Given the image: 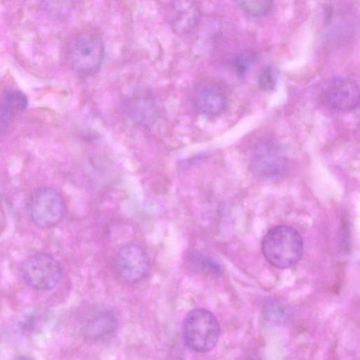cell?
Returning <instances> with one entry per match:
<instances>
[{
    "label": "cell",
    "instance_id": "1",
    "mask_svg": "<svg viewBox=\"0 0 360 360\" xmlns=\"http://www.w3.org/2000/svg\"><path fill=\"white\" fill-rule=\"evenodd\" d=\"M262 250L272 266L286 269L296 264L303 252V240L300 233L288 225L271 229L264 236Z\"/></svg>",
    "mask_w": 360,
    "mask_h": 360
},
{
    "label": "cell",
    "instance_id": "2",
    "mask_svg": "<svg viewBox=\"0 0 360 360\" xmlns=\"http://www.w3.org/2000/svg\"><path fill=\"white\" fill-rule=\"evenodd\" d=\"M104 56L102 37L91 30L75 35L68 44L65 55L68 67L83 76L96 74L102 65Z\"/></svg>",
    "mask_w": 360,
    "mask_h": 360
},
{
    "label": "cell",
    "instance_id": "3",
    "mask_svg": "<svg viewBox=\"0 0 360 360\" xmlns=\"http://www.w3.org/2000/svg\"><path fill=\"white\" fill-rule=\"evenodd\" d=\"M220 328L215 316L210 311L198 308L186 316L182 328L185 344L192 350L204 353L216 345Z\"/></svg>",
    "mask_w": 360,
    "mask_h": 360
},
{
    "label": "cell",
    "instance_id": "4",
    "mask_svg": "<svg viewBox=\"0 0 360 360\" xmlns=\"http://www.w3.org/2000/svg\"><path fill=\"white\" fill-rule=\"evenodd\" d=\"M27 210L30 219L39 228L49 229L59 224L65 213V202L56 189L40 187L30 195Z\"/></svg>",
    "mask_w": 360,
    "mask_h": 360
},
{
    "label": "cell",
    "instance_id": "5",
    "mask_svg": "<svg viewBox=\"0 0 360 360\" xmlns=\"http://www.w3.org/2000/svg\"><path fill=\"white\" fill-rule=\"evenodd\" d=\"M20 274L24 281L32 289L48 291L59 283L63 269L54 257L48 253L39 252L23 261Z\"/></svg>",
    "mask_w": 360,
    "mask_h": 360
},
{
    "label": "cell",
    "instance_id": "6",
    "mask_svg": "<svg viewBox=\"0 0 360 360\" xmlns=\"http://www.w3.org/2000/svg\"><path fill=\"white\" fill-rule=\"evenodd\" d=\"M250 166L257 176L275 179L285 173L288 159L284 150L278 143L266 141L254 147L250 155Z\"/></svg>",
    "mask_w": 360,
    "mask_h": 360
},
{
    "label": "cell",
    "instance_id": "7",
    "mask_svg": "<svg viewBox=\"0 0 360 360\" xmlns=\"http://www.w3.org/2000/svg\"><path fill=\"white\" fill-rule=\"evenodd\" d=\"M150 258L139 245L127 243L118 248L112 259V268L122 281L136 283L148 273Z\"/></svg>",
    "mask_w": 360,
    "mask_h": 360
},
{
    "label": "cell",
    "instance_id": "8",
    "mask_svg": "<svg viewBox=\"0 0 360 360\" xmlns=\"http://www.w3.org/2000/svg\"><path fill=\"white\" fill-rule=\"evenodd\" d=\"M191 102L198 113L207 117H215L225 110L227 98L218 82L205 78L194 84L191 91Z\"/></svg>",
    "mask_w": 360,
    "mask_h": 360
},
{
    "label": "cell",
    "instance_id": "9",
    "mask_svg": "<svg viewBox=\"0 0 360 360\" xmlns=\"http://www.w3.org/2000/svg\"><path fill=\"white\" fill-rule=\"evenodd\" d=\"M323 97L332 108L348 112L357 107L359 102V84L348 77H335L330 79L323 88Z\"/></svg>",
    "mask_w": 360,
    "mask_h": 360
},
{
    "label": "cell",
    "instance_id": "10",
    "mask_svg": "<svg viewBox=\"0 0 360 360\" xmlns=\"http://www.w3.org/2000/svg\"><path fill=\"white\" fill-rule=\"evenodd\" d=\"M164 17L172 30L184 36L191 32L200 21L199 4L193 1H172L163 7Z\"/></svg>",
    "mask_w": 360,
    "mask_h": 360
},
{
    "label": "cell",
    "instance_id": "11",
    "mask_svg": "<svg viewBox=\"0 0 360 360\" xmlns=\"http://www.w3.org/2000/svg\"><path fill=\"white\" fill-rule=\"evenodd\" d=\"M27 98L20 90L6 89L0 94V134L27 107Z\"/></svg>",
    "mask_w": 360,
    "mask_h": 360
},
{
    "label": "cell",
    "instance_id": "12",
    "mask_svg": "<svg viewBox=\"0 0 360 360\" xmlns=\"http://www.w3.org/2000/svg\"><path fill=\"white\" fill-rule=\"evenodd\" d=\"M117 319L108 309L90 311L84 320V332L91 339H101L111 335L116 330Z\"/></svg>",
    "mask_w": 360,
    "mask_h": 360
},
{
    "label": "cell",
    "instance_id": "13",
    "mask_svg": "<svg viewBox=\"0 0 360 360\" xmlns=\"http://www.w3.org/2000/svg\"><path fill=\"white\" fill-rule=\"evenodd\" d=\"M187 259L195 269L214 274L221 272V267L212 258L199 252L193 251L188 253Z\"/></svg>",
    "mask_w": 360,
    "mask_h": 360
},
{
    "label": "cell",
    "instance_id": "14",
    "mask_svg": "<svg viewBox=\"0 0 360 360\" xmlns=\"http://www.w3.org/2000/svg\"><path fill=\"white\" fill-rule=\"evenodd\" d=\"M256 58V53L252 51H241L233 58L231 62L233 68L240 77H245Z\"/></svg>",
    "mask_w": 360,
    "mask_h": 360
},
{
    "label": "cell",
    "instance_id": "15",
    "mask_svg": "<svg viewBox=\"0 0 360 360\" xmlns=\"http://www.w3.org/2000/svg\"><path fill=\"white\" fill-rule=\"evenodd\" d=\"M237 4L244 13L251 16L265 15L272 7V2L266 0L239 1Z\"/></svg>",
    "mask_w": 360,
    "mask_h": 360
},
{
    "label": "cell",
    "instance_id": "16",
    "mask_svg": "<svg viewBox=\"0 0 360 360\" xmlns=\"http://www.w3.org/2000/svg\"><path fill=\"white\" fill-rule=\"evenodd\" d=\"M276 72L270 65L263 66L258 74V85L259 88L267 92L274 90L276 86Z\"/></svg>",
    "mask_w": 360,
    "mask_h": 360
},
{
    "label": "cell",
    "instance_id": "17",
    "mask_svg": "<svg viewBox=\"0 0 360 360\" xmlns=\"http://www.w3.org/2000/svg\"><path fill=\"white\" fill-rule=\"evenodd\" d=\"M14 360H33L29 356H25V355H19L17 356Z\"/></svg>",
    "mask_w": 360,
    "mask_h": 360
}]
</instances>
